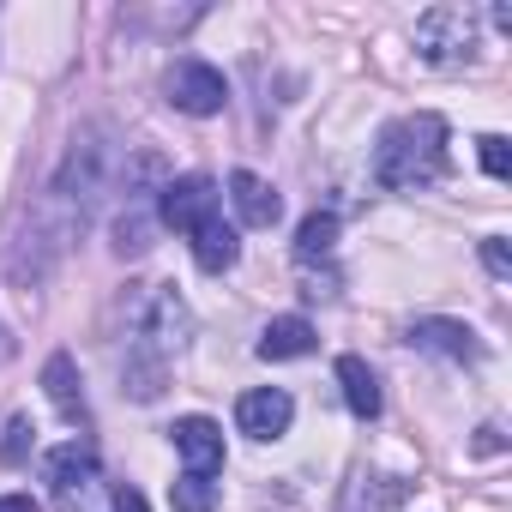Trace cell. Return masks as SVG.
Instances as JSON below:
<instances>
[{
	"mask_svg": "<svg viewBox=\"0 0 512 512\" xmlns=\"http://www.w3.org/2000/svg\"><path fill=\"white\" fill-rule=\"evenodd\" d=\"M115 512H151L139 488H115Z\"/></svg>",
	"mask_w": 512,
	"mask_h": 512,
	"instance_id": "obj_20",
	"label": "cell"
},
{
	"mask_svg": "<svg viewBox=\"0 0 512 512\" xmlns=\"http://www.w3.org/2000/svg\"><path fill=\"white\" fill-rule=\"evenodd\" d=\"M476 151H482V169H488L494 181H506V175H512V151H506V139H500V133H482V139H476Z\"/></svg>",
	"mask_w": 512,
	"mask_h": 512,
	"instance_id": "obj_18",
	"label": "cell"
},
{
	"mask_svg": "<svg viewBox=\"0 0 512 512\" xmlns=\"http://www.w3.org/2000/svg\"><path fill=\"white\" fill-rule=\"evenodd\" d=\"M410 344L416 350H434V356H452V362H482V338L464 320H416L410 326Z\"/></svg>",
	"mask_w": 512,
	"mask_h": 512,
	"instance_id": "obj_8",
	"label": "cell"
},
{
	"mask_svg": "<svg viewBox=\"0 0 512 512\" xmlns=\"http://www.w3.org/2000/svg\"><path fill=\"white\" fill-rule=\"evenodd\" d=\"M470 49H476V19L464 7H434L416 25V55L428 67H458V61H470Z\"/></svg>",
	"mask_w": 512,
	"mask_h": 512,
	"instance_id": "obj_2",
	"label": "cell"
},
{
	"mask_svg": "<svg viewBox=\"0 0 512 512\" xmlns=\"http://www.w3.org/2000/svg\"><path fill=\"white\" fill-rule=\"evenodd\" d=\"M374 175L392 193H422L446 175V121L440 115H404L380 133L374 145Z\"/></svg>",
	"mask_w": 512,
	"mask_h": 512,
	"instance_id": "obj_1",
	"label": "cell"
},
{
	"mask_svg": "<svg viewBox=\"0 0 512 512\" xmlns=\"http://www.w3.org/2000/svg\"><path fill=\"white\" fill-rule=\"evenodd\" d=\"M235 422H241V434H253V440H278V434L296 422V398H290L284 386L241 392V404H235Z\"/></svg>",
	"mask_w": 512,
	"mask_h": 512,
	"instance_id": "obj_5",
	"label": "cell"
},
{
	"mask_svg": "<svg viewBox=\"0 0 512 512\" xmlns=\"http://www.w3.org/2000/svg\"><path fill=\"white\" fill-rule=\"evenodd\" d=\"M211 211H217L211 175H175V181L157 187V223H169V229H187V235H193Z\"/></svg>",
	"mask_w": 512,
	"mask_h": 512,
	"instance_id": "obj_3",
	"label": "cell"
},
{
	"mask_svg": "<svg viewBox=\"0 0 512 512\" xmlns=\"http://www.w3.org/2000/svg\"><path fill=\"white\" fill-rule=\"evenodd\" d=\"M169 500H175V512H211V506H217V482L181 470V476L169 482Z\"/></svg>",
	"mask_w": 512,
	"mask_h": 512,
	"instance_id": "obj_15",
	"label": "cell"
},
{
	"mask_svg": "<svg viewBox=\"0 0 512 512\" xmlns=\"http://www.w3.org/2000/svg\"><path fill=\"white\" fill-rule=\"evenodd\" d=\"M229 199H235V217H241L247 229H272V223L284 217L278 187H272V181H260L253 169H235V175H229Z\"/></svg>",
	"mask_w": 512,
	"mask_h": 512,
	"instance_id": "obj_7",
	"label": "cell"
},
{
	"mask_svg": "<svg viewBox=\"0 0 512 512\" xmlns=\"http://www.w3.org/2000/svg\"><path fill=\"white\" fill-rule=\"evenodd\" d=\"M193 260H199V272H229V266L241 260V229L211 211V217L193 229Z\"/></svg>",
	"mask_w": 512,
	"mask_h": 512,
	"instance_id": "obj_10",
	"label": "cell"
},
{
	"mask_svg": "<svg viewBox=\"0 0 512 512\" xmlns=\"http://www.w3.org/2000/svg\"><path fill=\"white\" fill-rule=\"evenodd\" d=\"M43 476L55 482V494H79V488H91V476H97V446H91V440H67V446H55V452L43 458Z\"/></svg>",
	"mask_w": 512,
	"mask_h": 512,
	"instance_id": "obj_9",
	"label": "cell"
},
{
	"mask_svg": "<svg viewBox=\"0 0 512 512\" xmlns=\"http://www.w3.org/2000/svg\"><path fill=\"white\" fill-rule=\"evenodd\" d=\"M169 103H175L181 115H217V109L229 103V79H223L211 61H181V67L169 73Z\"/></svg>",
	"mask_w": 512,
	"mask_h": 512,
	"instance_id": "obj_4",
	"label": "cell"
},
{
	"mask_svg": "<svg viewBox=\"0 0 512 512\" xmlns=\"http://www.w3.org/2000/svg\"><path fill=\"white\" fill-rule=\"evenodd\" d=\"M320 338H314V326L302 320V314H278L266 332H260V362H296V356H308Z\"/></svg>",
	"mask_w": 512,
	"mask_h": 512,
	"instance_id": "obj_11",
	"label": "cell"
},
{
	"mask_svg": "<svg viewBox=\"0 0 512 512\" xmlns=\"http://www.w3.org/2000/svg\"><path fill=\"white\" fill-rule=\"evenodd\" d=\"M31 416H13L7 422V440H0V464H25V452H31Z\"/></svg>",
	"mask_w": 512,
	"mask_h": 512,
	"instance_id": "obj_17",
	"label": "cell"
},
{
	"mask_svg": "<svg viewBox=\"0 0 512 512\" xmlns=\"http://www.w3.org/2000/svg\"><path fill=\"white\" fill-rule=\"evenodd\" d=\"M332 247H338V217H332V211H308L302 229H296V260H302V266L332 260Z\"/></svg>",
	"mask_w": 512,
	"mask_h": 512,
	"instance_id": "obj_14",
	"label": "cell"
},
{
	"mask_svg": "<svg viewBox=\"0 0 512 512\" xmlns=\"http://www.w3.org/2000/svg\"><path fill=\"white\" fill-rule=\"evenodd\" d=\"M338 386H344L350 416H362V422L380 416V380H374V368L362 356H338Z\"/></svg>",
	"mask_w": 512,
	"mask_h": 512,
	"instance_id": "obj_12",
	"label": "cell"
},
{
	"mask_svg": "<svg viewBox=\"0 0 512 512\" xmlns=\"http://www.w3.org/2000/svg\"><path fill=\"white\" fill-rule=\"evenodd\" d=\"M482 260H488V272H494V278H512V253H506V241H500V235H488V241H482Z\"/></svg>",
	"mask_w": 512,
	"mask_h": 512,
	"instance_id": "obj_19",
	"label": "cell"
},
{
	"mask_svg": "<svg viewBox=\"0 0 512 512\" xmlns=\"http://www.w3.org/2000/svg\"><path fill=\"white\" fill-rule=\"evenodd\" d=\"M169 434H175V452H181V464L193 476H217L223 470V428L211 416H181Z\"/></svg>",
	"mask_w": 512,
	"mask_h": 512,
	"instance_id": "obj_6",
	"label": "cell"
},
{
	"mask_svg": "<svg viewBox=\"0 0 512 512\" xmlns=\"http://www.w3.org/2000/svg\"><path fill=\"white\" fill-rule=\"evenodd\" d=\"M43 392L55 398V410H61L67 422H79V416H85V392H79V362H73L67 350L43 362Z\"/></svg>",
	"mask_w": 512,
	"mask_h": 512,
	"instance_id": "obj_13",
	"label": "cell"
},
{
	"mask_svg": "<svg viewBox=\"0 0 512 512\" xmlns=\"http://www.w3.org/2000/svg\"><path fill=\"white\" fill-rule=\"evenodd\" d=\"M0 512H43L31 494H0Z\"/></svg>",
	"mask_w": 512,
	"mask_h": 512,
	"instance_id": "obj_21",
	"label": "cell"
},
{
	"mask_svg": "<svg viewBox=\"0 0 512 512\" xmlns=\"http://www.w3.org/2000/svg\"><path fill=\"white\" fill-rule=\"evenodd\" d=\"M13 356H19V338H13L7 326H0V362H13Z\"/></svg>",
	"mask_w": 512,
	"mask_h": 512,
	"instance_id": "obj_22",
	"label": "cell"
},
{
	"mask_svg": "<svg viewBox=\"0 0 512 512\" xmlns=\"http://www.w3.org/2000/svg\"><path fill=\"white\" fill-rule=\"evenodd\" d=\"M151 223H157V217L127 211V217L115 223V253H145V247H151Z\"/></svg>",
	"mask_w": 512,
	"mask_h": 512,
	"instance_id": "obj_16",
	"label": "cell"
}]
</instances>
